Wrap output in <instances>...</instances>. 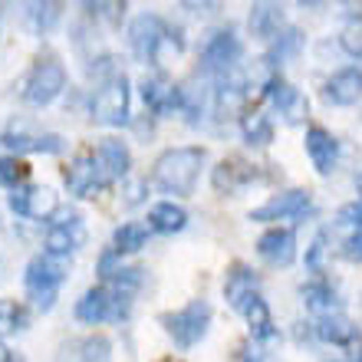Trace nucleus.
Listing matches in <instances>:
<instances>
[{
  "label": "nucleus",
  "mask_w": 362,
  "mask_h": 362,
  "mask_svg": "<svg viewBox=\"0 0 362 362\" xmlns=\"http://www.w3.org/2000/svg\"><path fill=\"white\" fill-rule=\"evenodd\" d=\"M83 7L93 13V17H105V20H122L125 13V4H83Z\"/></svg>",
  "instance_id": "f704fd0d"
},
{
  "label": "nucleus",
  "mask_w": 362,
  "mask_h": 362,
  "mask_svg": "<svg viewBox=\"0 0 362 362\" xmlns=\"http://www.w3.org/2000/svg\"><path fill=\"white\" fill-rule=\"evenodd\" d=\"M83 244H86V224L76 214H66V221L53 224L47 234V254H57V257H69Z\"/></svg>",
  "instance_id": "2eb2a0df"
},
{
  "label": "nucleus",
  "mask_w": 362,
  "mask_h": 362,
  "mask_svg": "<svg viewBox=\"0 0 362 362\" xmlns=\"http://www.w3.org/2000/svg\"><path fill=\"white\" fill-rule=\"evenodd\" d=\"M27 326V310L17 306L13 300H0V336L17 333Z\"/></svg>",
  "instance_id": "c756f323"
},
{
  "label": "nucleus",
  "mask_w": 362,
  "mask_h": 362,
  "mask_svg": "<svg viewBox=\"0 0 362 362\" xmlns=\"http://www.w3.org/2000/svg\"><path fill=\"white\" fill-rule=\"evenodd\" d=\"M339 47H343L346 57L362 59V20L356 17L346 20V27L339 30Z\"/></svg>",
  "instance_id": "7c9ffc66"
},
{
  "label": "nucleus",
  "mask_w": 362,
  "mask_h": 362,
  "mask_svg": "<svg viewBox=\"0 0 362 362\" xmlns=\"http://www.w3.org/2000/svg\"><path fill=\"white\" fill-rule=\"evenodd\" d=\"M129 316V296L115 293L112 286H93L76 303V320L83 323H105V320H125Z\"/></svg>",
  "instance_id": "39448f33"
},
{
  "label": "nucleus",
  "mask_w": 362,
  "mask_h": 362,
  "mask_svg": "<svg viewBox=\"0 0 362 362\" xmlns=\"http://www.w3.org/2000/svg\"><path fill=\"white\" fill-rule=\"evenodd\" d=\"M188 224V211L175 204V201H158L152 211H148V228L158 230V234H175Z\"/></svg>",
  "instance_id": "b1692460"
},
{
  "label": "nucleus",
  "mask_w": 362,
  "mask_h": 362,
  "mask_svg": "<svg viewBox=\"0 0 362 362\" xmlns=\"http://www.w3.org/2000/svg\"><path fill=\"white\" fill-rule=\"evenodd\" d=\"M27 165L20 158H10V155H0V188H20V181L27 178Z\"/></svg>",
  "instance_id": "2f4dec72"
},
{
  "label": "nucleus",
  "mask_w": 362,
  "mask_h": 362,
  "mask_svg": "<svg viewBox=\"0 0 362 362\" xmlns=\"http://www.w3.org/2000/svg\"><path fill=\"white\" fill-rule=\"evenodd\" d=\"M105 185H109V178L103 175V168H99V162H95L93 155H79L66 168V188L76 198H93L95 191L105 188Z\"/></svg>",
  "instance_id": "9b49d317"
},
{
  "label": "nucleus",
  "mask_w": 362,
  "mask_h": 362,
  "mask_svg": "<svg viewBox=\"0 0 362 362\" xmlns=\"http://www.w3.org/2000/svg\"><path fill=\"white\" fill-rule=\"evenodd\" d=\"M240 53H244V47H240L234 27L214 30L208 37V43L201 47V69H204V73H214V76H228V73H234V66H238Z\"/></svg>",
  "instance_id": "423d86ee"
},
{
  "label": "nucleus",
  "mask_w": 362,
  "mask_h": 362,
  "mask_svg": "<svg viewBox=\"0 0 362 362\" xmlns=\"http://www.w3.org/2000/svg\"><path fill=\"white\" fill-rule=\"evenodd\" d=\"M63 89H66V69L59 66L57 59H40L37 66L30 69L23 99L30 105H49Z\"/></svg>",
  "instance_id": "6e6552de"
},
{
  "label": "nucleus",
  "mask_w": 362,
  "mask_h": 362,
  "mask_svg": "<svg viewBox=\"0 0 362 362\" xmlns=\"http://www.w3.org/2000/svg\"><path fill=\"white\" fill-rule=\"evenodd\" d=\"M73 260L69 257H57V254H37V257L27 264V274H23V284H27L30 296L40 310H49L53 300H57V286L69 276Z\"/></svg>",
  "instance_id": "f03ea898"
},
{
  "label": "nucleus",
  "mask_w": 362,
  "mask_h": 362,
  "mask_svg": "<svg viewBox=\"0 0 362 362\" xmlns=\"http://www.w3.org/2000/svg\"><path fill=\"white\" fill-rule=\"evenodd\" d=\"M240 132L247 145H270L274 142V122L264 112H247L240 119Z\"/></svg>",
  "instance_id": "cd10ccee"
},
{
  "label": "nucleus",
  "mask_w": 362,
  "mask_h": 362,
  "mask_svg": "<svg viewBox=\"0 0 362 362\" xmlns=\"http://www.w3.org/2000/svg\"><path fill=\"white\" fill-rule=\"evenodd\" d=\"M172 30L158 13H142L129 23V47L142 63H162V43H168Z\"/></svg>",
  "instance_id": "20e7f679"
},
{
  "label": "nucleus",
  "mask_w": 362,
  "mask_h": 362,
  "mask_svg": "<svg viewBox=\"0 0 362 362\" xmlns=\"http://www.w3.org/2000/svg\"><path fill=\"white\" fill-rule=\"evenodd\" d=\"M30 17H33V27L37 30H49L63 17V4H33V7H30Z\"/></svg>",
  "instance_id": "473e14b6"
},
{
  "label": "nucleus",
  "mask_w": 362,
  "mask_h": 362,
  "mask_svg": "<svg viewBox=\"0 0 362 362\" xmlns=\"http://www.w3.org/2000/svg\"><path fill=\"white\" fill-rule=\"evenodd\" d=\"M244 362H264V356H260V349H247V353H244Z\"/></svg>",
  "instance_id": "ea45409f"
},
{
  "label": "nucleus",
  "mask_w": 362,
  "mask_h": 362,
  "mask_svg": "<svg viewBox=\"0 0 362 362\" xmlns=\"http://www.w3.org/2000/svg\"><path fill=\"white\" fill-rule=\"evenodd\" d=\"M95 162H99L105 178L112 181V178H125V175H129L132 155H129V145H125L122 139H103L99 152H95Z\"/></svg>",
  "instance_id": "412c9836"
},
{
  "label": "nucleus",
  "mask_w": 362,
  "mask_h": 362,
  "mask_svg": "<svg viewBox=\"0 0 362 362\" xmlns=\"http://www.w3.org/2000/svg\"><path fill=\"white\" fill-rule=\"evenodd\" d=\"M181 7L191 13H211V10H218V4H181Z\"/></svg>",
  "instance_id": "4c0bfd02"
},
{
  "label": "nucleus",
  "mask_w": 362,
  "mask_h": 362,
  "mask_svg": "<svg viewBox=\"0 0 362 362\" xmlns=\"http://www.w3.org/2000/svg\"><path fill=\"white\" fill-rule=\"evenodd\" d=\"M316 339H323L329 346H356L359 343V326L349 320V316H339V313H329V316H320V323L313 326Z\"/></svg>",
  "instance_id": "aec40b11"
},
{
  "label": "nucleus",
  "mask_w": 362,
  "mask_h": 362,
  "mask_svg": "<svg viewBox=\"0 0 362 362\" xmlns=\"http://www.w3.org/2000/svg\"><path fill=\"white\" fill-rule=\"evenodd\" d=\"M247 27L257 40H276L284 30V7L280 4H254Z\"/></svg>",
  "instance_id": "4be33fe9"
},
{
  "label": "nucleus",
  "mask_w": 362,
  "mask_h": 362,
  "mask_svg": "<svg viewBox=\"0 0 362 362\" xmlns=\"http://www.w3.org/2000/svg\"><path fill=\"white\" fill-rule=\"evenodd\" d=\"M257 254L274 267H290L296 260V238L290 228H270L257 240Z\"/></svg>",
  "instance_id": "4468645a"
},
{
  "label": "nucleus",
  "mask_w": 362,
  "mask_h": 362,
  "mask_svg": "<svg viewBox=\"0 0 362 362\" xmlns=\"http://www.w3.org/2000/svg\"><path fill=\"white\" fill-rule=\"evenodd\" d=\"M336 362H343V359H336Z\"/></svg>",
  "instance_id": "37998d69"
},
{
  "label": "nucleus",
  "mask_w": 362,
  "mask_h": 362,
  "mask_svg": "<svg viewBox=\"0 0 362 362\" xmlns=\"http://www.w3.org/2000/svg\"><path fill=\"white\" fill-rule=\"evenodd\" d=\"M257 290H260V276L250 267H240V264L230 270L228 280H224V296H228V303L234 306V310H244L254 296H260Z\"/></svg>",
  "instance_id": "6ab92c4d"
},
{
  "label": "nucleus",
  "mask_w": 362,
  "mask_h": 362,
  "mask_svg": "<svg viewBox=\"0 0 362 362\" xmlns=\"http://www.w3.org/2000/svg\"><path fill=\"white\" fill-rule=\"evenodd\" d=\"M306 155H310L316 172L329 175L336 168V158H339V142L326 129L313 125V129H306Z\"/></svg>",
  "instance_id": "dca6fc26"
},
{
  "label": "nucleus",
  "mask_w": 362,
  "mask_h": 362,
  "mask_svg": "<svg viewBox=\"0 0 362 362\" xmlns=\"http://www.w3.org/2000/svg\"><path fill=\"white\" fill-rule=\"evenodd\" d=\"M93 119L103 125H125L129 122V79L109 76L93 95Z\"/></svg>",
  "instance_id": "0eeeda50"
},
{
  "label": "nucleus",
  "mask_w": 362,
  "mask_h": 362,
  "mask_svg": "<svg viewBox=\"0 0 362 362\" xmlns=\"http://www.w3.org/2000/svg\"><path fill=\"white\" fill-rule=\"evenodd\" d=\"M267 95H274L276 109H280V115H284L290 125L303 122V115H306V109H310V103H306V95L300 93V89L286 86V83H280L276 76H270L267 79Z\"/></svg>",
  "instance_id": "f3484780"
},
{
  "label": "nucleus",
  "mask_w": 362,
  "mask_h": 362,
  "mask_svg": "<svg viewBox=\"0 0 362 362\" xmlns=\"http://www.w3.org/2000/svg\"><path fill=\"white\" fill-rule=\"evenodd\" d=\"M343 257L349 260H362V230H356L353 238L343 244Z\"/></svg>",
  "instance_id": "e433bc0d"
},
{
  "label": "nucleus",
  "mask_w": 362,
  "mask_h": 362,
  "mask_svg": "<svg viewBox=\"0 0 362 362\" xmlns=\"http://www.w3.org/2000/svg\"><path fill=\"white\" fill-rule=\"evenodd\" d=\"M10 211H17V214L33 221H49L59 211V198L57 191L43 188V185H20L10 194Z\"/></svg>",
  "instance_id": "1a4fd4ad"
},
{
  "label": "nucleus",
  "mask_w": 362,
  "mask_h": 362,
  "mask_svg": "<svg viewBox=\"0 0 362 362\" xmlns=\"http://www.w3.org/2000/svg\"><path fill=\"white\" fill-rule=\"evenodd\" d=\"M145 198V181H139V178H132L129 185H125V204L132 208V204H139V201Z\"/></svg>",
  "instance_id": "c9c22d12"
},
{
  "label": "nucleus",
  "mask_w": 362,
  "mask_h": 362,
  "mask_svg": "<svg viewBox=\"0 0 362 362\" xmlns=\"http://www.w3.org/2000/svg\"><path fill=\"white\" fill-rule=\"evenodd\" d=\"M148 230L145 224H139V221H129V224H122V228H115L112 234V250L115 254H135V250L145 247V240H148Z\"/></svg>",
  "instance_id": "bb28decb"
},
{
  "label": "nucleus",
  "mask_w": 362,
  "mask_h": 362,
  "mask_svg": "<svg viewBox=\"0 0 362 362\" xmlns=\"http://www.w3.org/2000/svg\"><path fill=\"white\" fill-rule=\"evenodd\" d=\"M201 165H204V148H194V145L168 148V152L158 155L152 181L165 194H191L198 185Z\"/></svg>",
  "instance_id": "f257e3e1"
},
{
  "label": "nucleus",
  "mask_w": 362,
  "mask_h": 362,
  "mask_svg": "<svg viewBox=\"0 0 362 362\" xmlns=\"http://www.w3.org/2000/svg\"><path fill=\"white\" fill-rule=\"evenodd\" d=\"M323 99L329 105H356L362 99V69L359 66H343L326 79Z\"/></svg>",
  "instance_id": "ddd939ff"
},
{
  "label": "nucleus",
  "mask_w": 362,
  "mask_h": 362,
  "mask_svg": "<svg viewBox=\"0 0 362 362\" xmlns=\"http://www.w3.org/2000/svg\"><path fill=\"white\" fill-rule=\"evenodd\" d=\"M300 296H303V303L313 310V313H323L329 316L336 310V290L326 280H310V284H303V290H300Z\"/></svg>",
  "instance_id": "393cba45"
},
{
  "label": "nucleus",
  "mask_w": 362,
  "mask_h": 362,
  "mask_svg": "<svg viewBox=\"0 0 362 362\" xmlns=\"http://www.w3.org/2000/svg\"><path fill=\"white\" fill-rule=\"evenodd\" d=\"M142 99L148 103V109L155 115H172L178 109L185 112V89L168 83V76H162V73L142 79Z\"/></svg>",
  "instance_id": "9d476101"
},
{
  "label": "nucleus",
  "mask_w": 362,
  "mask_h": 362,
  "mask_svg": "<svg viewBox=\"0 0 362 362\" xmlns=\"http://www.w3.org/2000/svg\"><path fill=\"white\" fill-rule=\"evenodd\" d=\"M240 313L247 316L250 323V333H254V339H274L276 329H274V316H270V306L264 303V296H254Z\"/></svg>",
  "instance_id": "a878e982"
},
{
  "label": "nucleus",
  "mask_w": 362,
  "mask_h": 362,
  "mask_svg": "<svg viewBox=\"0 0 362 362\" xmlns=\"http://www.w3.org/2000/svg\"><path fill=\"white\" fill-rule=\"evenodd\" d=\"M300 47H303V33H300L296 27H286L284 33L274 40V47H270V53H267V59H264V63H270V66H280L284 59L296 57V53H300Z\"/></svg>",
  "instance_id": "c85d7f7f"
},
{
  "label": "nucleus",
  "mask_w": 362,
  "mask_h": 362,
  "mask_svg": "<svg viewBox=\"0 0 362 362\" xmlns=\"http://www.w3.org/2000/svg\"><path fill=\"white\" fill-rule=\"evenodd\" d=\"M112 359V343L105 336H86V339H73L59 349L57 362H109Z\"/></svg>",
  "instance_id": "a211bd4d"
},
{
  "label": "nucleus",
  "mask_w": 362,
  "mask_h": 362,
  "mask_svg": "<svg viewBox=\"0 0 362 362\" xmlns=\"http://www.w3.org/2000/svg\"><path fill=\"white\" fill-rule=\"evenodd\" d=\"M349 13H353L356 20H362V4H349Z\"/></svg>",
  "instance_id": "a19ab883"
},
{
  "label": "nucleus",
  "mask_w": 362,
  "mask_h": 362,
  "mask_svg": "<svg viewBox=\"0 0 362 362\" xmlns=\"http://www.w3.org/2000/svg\"><path fill=\"white\" fill-rule=\"evenodd\" d=\"M257 178V168L254 165H247V162H240V158H224V162L214 168V188L218 191H238V188H244L247 181H254Z\"/></svg>",
  "instance_id": "5701e85b"
},
{
  "label": "nucleus",
  "mask_w": 362,
  "mask_h": 362,
  "mask_svg": "<svg viewBox=\"0 0 362 362\" xmlns=\"http://www.w3.org/2000/svg\"><path fill=\"white\" fill-rule=\"evenodd\" d=\"M0 362H20V359H13V353L7 349V343H0Z\"/></svg>",
  "instance_id": "58836bf2"
},
{
  "label": "nucleus",
  "mask_w": 362,
  "mask_h": 362,
  "mask_svg": "<svg viewBox=\"0 0 362 362\" xmlns=\"http://www.w3.org/2000/svg\"><path fill=\"white\" fill-rule=\"evenodd\" d=\"M310 211V194L300 188H290L284 194H274V198L264 204V208L250 211V221H284V218H303Z\"/></svg>",
  "instance_id": "f8f14e48"
},
{
  "label": "nucleus",
  "mask_w": 362,
  "mask_h": 362,
  "mask_svg": "<svg viewBox=\"0 0 362 362\" xmlns=\"http://www.w3.org/2000/svg\"><path fill=\"white\" fill-rule=\"evenodd\" d=\"M356 362H362V353H359V356H356Z\"/></svg>",
  "instance_id": "79ce46f5"
},
{
  "label": "nucleus",
  "mask_w": 362,
  "mask_h": 362,
  "mask_svg": "<svg viewBox=\"0 0 362 362\" xmlns=\"http://www.w3.org/2000/svg\"><path fill=\"white\" fill-rule=\"evenodd\" d=\"M162 323H165V333L175 339V346L191 349V346L201 343L204 333H208L211 306L204 303V300H194V303H188L185 310H178V313L162 316Z\"/></svg>",
  "instance_id": "7ed1b4c3"
},
{
  "label": "nucleus",
  "mask_w": 362,
  "mask_h": 362,
  "mask_svg": "<svg viewBox=\"0 0 362 362\" xmlns=\"http://www.w3.org/2000/svg\"><path fill=\"white\" fill-rule=\"evenodd\" d=\"M336 224L343 228H362V201H349L336 211Z\"/></svg>",
  "instance_id": "72a5a7b5"
}]
</instances>
